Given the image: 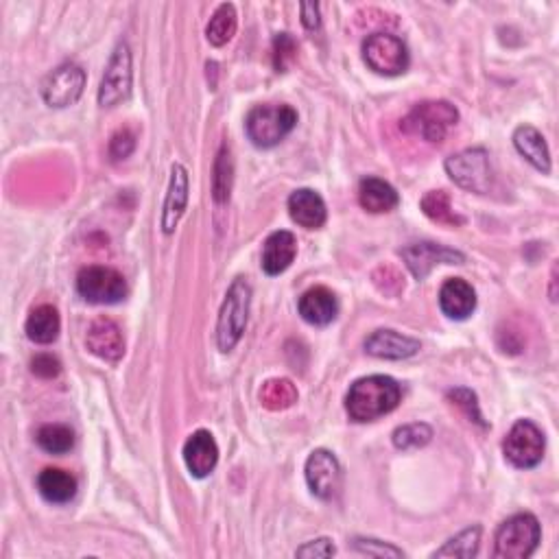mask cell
I'll return each mask as SVG.
<instances>
[{
	"label": "cell",
	"instance_id": "15",
	"mask_svg": "<svg viewBox=\"0 0 559 559\" xmlns=\"http://www.w3.org/2000/svg\"><path fill=\"white\" fill-rule=\"evenodd\" d=\"M184 463L188 472L197 479H206L208 474H212L219 463V446L214 442L212 433L201 428V431H195L186 439Z\"/></svg>",
	"mask_w": 559,
	"mask_h": 559
},
{
	"label": "cell",
	"instance_id": "40",
	"mask_svg": "<svg viewBox=\"0 0 559 559\" xmlns=\"http://www.w3.org/2000/svg\"><path fill=\"white\" fill-rule=\"evenodd\" d=\"M555 280H557V267H553V287H555ZM551 300H553V302L557 300V295H555V289H553V293H551Z\"/></svg>",
	"mask_w": 559,
	"mask_h": 559
},
{
	"label": "cell",
	"instance_id": "23",
	"mask_svg": "<svg viewBox=\"0 0 559 559\" xmlns=\"http://www.w3.org/2000/svg\"><path fill=\"white\" fill-rule=\"evenodd\" d=\"M398 193L389 182L380 180V177H365L359 184V204L363 210L372 214L391 212L398 206Z\"/></svg>",
	"mask_w": 559,
	"mask_h": 559
},
{
	"label": "cell",
	"instance_id": "11",
	"mask_svg": "<svg viewBox=\"0 0 559 559\" xmlns=\"http://www.w3.org/2000/svg\"><path fill=\"white\" fill-rule=\"evenodd\" d=\"M86 88V70L77 64H62L42 83V97L51 107L75 105Z\"/></svg>",
	"mask_w": 559,
	"mask_h": 559
},
{
	"label": "cell",
	"instance_id": "24",
	"mask_svg": "<svg viewBox=\"0 0 559 559\" xmlns=\"http://www.w3.org/2000/svg\"><path fill=\"white\" fill-rule=\"evenodd\" d=\"M38 490L44 501L55 505H66L77 494V479L62 468H46L38 477Z\"/></svg>",
	"mask_w": 559,
	"mask_h": 559
},
{
	"label": "cell",
	"instance_id": "34",
	"mask_svg": "<svg viewBox=\"0 0 559 559\" xmlns=\"http://www.w3.org/2000/svg\"><path fill=\"white\" fill-rule=\"evenodd\" d=\"M297 55V42L291 38L289 33H278L273 38V66H276L278 73H284L289 68Z\"/></svg>",
	"mask_w": 559,
	"mask_h": 559
},
{
	"label": "cell",
	"instance_id": "31",
	"mask_svg": "<svg viewBox=\"0 0 559 559\" xmlns=\"http://www.w3.org/2000/svg\"><path fill=\"white\" fill-rule=\"evenodd\" d=\"M232 173H234V164L230 156V147L223 145L219 149L217 162H214V175H212V193L217 204H225V201L230 199Z\"/></svg>",
	"mask_w": 559,
	"mask_h": 559
},
{
	"label": "cell",
	"instance_id": "32",
	"mask_svg": "<svg viewBox=\"0 0 559 559\" xmlns=\"http://www.w3.org/2000/svg\"><path fill=\"white\" fill-rule=\"evenodd\" d=\"M394 446L398 450H415V448H424L428 442L433 439V428L424 424V422H413V424H404L398 426L394 435Z\"/></svg>",
	"mask_w": 559,
	"mask_h": 559
},
{
	"label": "cell",
	"instance_id": "9",
	"mask_svg": "<svg viewBox=\"0 0 559 559\" xmlns=\"http://www.w3.org/2000/svg\"><path fill=\"white\" fill-rule=\"evenodd\" d=\"M77 291L90 304H118L125 300L127 282L116 269L92 265L79 271Z\"/></svg>",
	"mask_w": 559,
	"mask_h": 559
},
{
	"label": "cell",
	"instance_id": "12",
	"mask_svg": "<svg viewBox=\"0 0 559 559\" xmlns=\"http://www.w3.org/2000/svg\"><path fill=\"white\" fill-rule=\"evenodd\" d=\"M306 483L311 487V492L321 498V501H330L335 498L341 487V466L337 457L326 448H317L306 459Z\"/></svg>",
	"mask_w": 559,
	"mask_h": 559
},
{
	"label": "cell",
	"instance_id": "25",
	"mask_svg": "<svg viewBox=\"0 0 559 559\" xmlns=\"http://www.w3.org/2000/svg\"><path fill=\"white\" fill-rule=\"evenodd\" d=\"M59 328H62V321H59L57 308L51 304H42L38 308H33L29 319H27V337L38 343V346H49L59 337Z\"/></svg>",
	"mask_w": 559,
	"mask_h": 559
},
{
	"label": "cell",
	"instance_id": "26",
	"mask_svg": "<svg viewBox=\"0 0 559 559\" xmlns=\"http://www.w3.org/2000/svg\"><path fill=\"white\" fill-rule=\"evenodd\" d=\"M236 27H239V16H236L234 5L223 3L217 7V11H214L208 22L206 38L212 46H223L234 38Z\"/></svg>",
	"mask_w": 559,
	"mask_h": 559
},
{
	"label": "cell",
	"instance_id": "3",
	"mask_svg": "<svg viewBox=\"0 0 559 559\" xmlns=\"http://www.w3.org/2000/svg\"><path fill=\"white\" fill-rule=\"evenodd\" d=\"M459 123V112L448 101H424L418 103L402 121V129L407 134L418 136L431 145L444 142Z\"/></svg>",
	"mask_w": 559,
	"mask_h": 559
},
{
	"label": "cell",
	"instance_id": "14",
	"mask_svg": "<svg viewBox=\"0 0 559 559\" xmlns=\"http://www.w3.org/2000/svg\"><path fill=\"white\" fill-rule=\"evenodd\" d=\"M86 346L94 356H99V359H103L107 363L121 361L125 354L123 330L110 317L94 319L88 328Z\"/></svg>",
	"mask_w": 559,
	"mask_h": 559
},
{
	"label": "cell",
	"instance_id": "19",
	"mask_svg": "<svg viewBox=\"0 0 559 559\" xmlns=\"http://www.w3.org/2000/svg\"><path fill=\"white\" fill-rule=\"evenodd\" d=\"M289 214L291 219L306 230H319L328 219V210L324 199L311 188H300L289 197Z\"/></svg>",
	"mask_w": 559,
	"mask_h": 559
},
{
	"label": "cell",
	"instance_id": "17",
	"mask_svg": "<svg viewBox=\"0 0 559 559\" xmlns=\"http://www.w3.org/2000/svg\"><path fill=\"white\" fill-rule=\"evenodd\" d=\"M188 206V171L182 164L171 166V182L166 190L164 208H162V232L173 234L177 223L184 217V210Z\"/></svg>",
	"mask_w": 559,
	"mask_h": 559
},
{
	"label": "cell",
	"instance_id": "4",
	"mask_svg": "<svg viewBox=\"0 0 559 559\" xmlns=\"http://www.w3.org/2000/svg\"><path fill=\"white\" fill-rule=\"evenodd\" d=\"M297 125V112L291 105H258L247 114L245 132L260 149L280 145Z\"/></svg>",
	"mask_w": 559,
	"mask_h": 559
},
{
	"label": "cell",
	"instance_id": "1",
	"mask_svg": "<svg viewBox=\"0 0 559 559\" xmlns=\"http://www.w3.org/2000/svg\"><path fill=\"white\" fill-rule=\"evenodd\" d=\"M402 398V389L389 376H365L350 387L346 411L354 422H374L394 411Z\"/></svg>",
	"mask_w": 559,
	"mask_h": 559
},
{
	"label": "cell",
	"instance_id": "35",
	"mask_svg": "<svg viewBox=\"0 0 559 559\" xmlns=\"http://www.w3.org/2000/svg\"><path fill=\"white\" fill-rule=\"evenodd\" d=\"M352 549L363 555H372V557H404L402 549H396V546L385 544L380 540H372V538H354Z\"/></svg>",
	"mask_w": 559,
	"mask_h": 559
},
{
	"label": "cell",
	"instance_id": "21",
	"mask_svg": "<svg viewBox=\"0 0 559 559\" xmlns=\"http://www.w3.org/2000/svg\"><path fill=\"white\" fill-rule=\"evenodd\" d=\"M297 254L295 236L287 230L273 232L263 245V271L267 276H280L287 271Z\"/></svg>",
	"mask_w": 559,
	"mask_h": 559
},
{
	"label": "cell",
	"instance_id": "8",
	"mask_svg": "<svg viewBox=\"0 0 559 559\" xmlns=\"http://www.w3.org/2000/svg\"><path fill=\"white\" fill-rule=\"evenodd\" d=\"M446 173L457 186L483 195L492 186V166L485 149H466L446 160Z\"/></svg>",
	"mask_w": 559,
	"mask_h": 559
},
{
	"label": "cell",
	"instance_id": "22",
	"mask_svg": "<svg viewBox=\"0 0 559 559\" xmlns=\"http://www.w3.org/2000/svg\"><path fill=\"white\" fill-rule=\"evenodd\" d=\"M514 147L533 169H538L540 173H551V153L538 129L531 125H520L514 132Z\"/></svg>",
	"mask_w": 559,
	"mask_h": 559
},
{
	"label": "cell",
	"instance_id": "28",
	"mask_svg": "<svg viewBox=\"0 0 559 559\" xmlns=\"http://www.w3.org/2000/svg\"><path fill=\"white\" fill-rule=\"evenodd\" d=\"M420 206L428 219L439 225H446V228H457V225L463 223V217H459L455 212L453 204H450V197L444 190H431V193H426L420 201Z\"/></svg>",
	"mask_w": 559,
	"mask_h": 559
},
{
	"label": "cell",
	"instance_id": "10",
	"mask_svg": "<svg viewBox=\"0 0 559 559\" xmlns=\"http://www.w3.org/2000/svg\"><path fill=\"white\" fill-rule=\"evenodd\" d=\"M132 81H134L132 51H129L127 42H121L114 49L103 73L101 86H99V105L114 107L121 101H125L129 94H132Z\"/></svg>",
	"mask_w": 559,
	"mask_h": 559
},
{
	"label": "cell",
	"instance_id": "5",
	"mask_svg": "<svg viewBox=\"0 0 559 559\" xmlns=\"http://www.w3.org/2000/svg\"><path fill=\"white\" fill-rule=\"evenodd\" d=\"M542 538L540 522L533 514H516L505 520L496 531L494 557L527 559L538 549Z\"/></svg>",
	"mask_w": 559,
	"mask_h": 559
},
{
	"label": "cell",
	"instance_id": "2",
	"mask_svg": "<svg viewBox=\"0 0 559 559\" xmlns=\"http://www.w3.org/2000/svg\"><path fill=\"white\" fill-rule=\"evenodd\" d=\"M249 304H252V287H249L245 278H236L230 284L228 293H225L217 321V346L223 354H228L239 346L247 328Z\"/></svg>",
	"mask_w": 559,
	"mask_h": 559
},
{
	"label": "cell",
	"instance_id": "38",
	"mask_svg": "<svg viewBox=\"0 0 559 559\" xmlns=\"http://www.w3.org/2000/svg\"><path fill=\"white\" fill-rule=\"evenodd\" d=\"M31 372L40 378H55L62 372V363L53 354H38L31 361Z\"/></svg>",
	"mask_w": 559,
	"mask_h": 559
},
{
	"label": "cell",
	"instance_id": "37",
	"mask_svg": "<svg viewBox=\"0 0 559 559\" xmlns=\"http://www.w3.org/2000/svg\"><path fill=\"white\" fill-rule=\"evenodd\" d=\"M335 553H337V549H335V544H332L330 538H319V540L306 542L304 546H300V549L295 551V557H308V559L319 557V559H326V557H332Z\"/></svg>",
	"mask_w": 559,
	"mask_h": 559
},
{
	"label": "cell",
	"instance_id": "18",
	"mask_svg": "<svg viewBox=\"0 0 559 559\" xmlns=\"http://www.w3.org/2000/svg\"><path fill=\"white\" fill-rule=\"evenodd\" d=\"M439 308L450 319H468L477 308V293L466 280L450 278L439 291Z\"/></svg>",
	"mask_w": 559,
	"mask_h": 559
},
{
	"label": "cell",
	"instance_id": "33",
	"mask_svg": "<svg viewBox=\"0 0 559 559\" xmlns=\"http://www.w3.org/2000/svg\"><path fill=\"white\" fill-rule=\"evenodd\" d=\"M448 400L450 404H455L457 409H461L463 413H466V418L474 424H479V426H487L483 422V415H481V409H479V400H477V394H474L472 389L468 387H457V389H450L448 391Z\"/></svg>",
	"mask_w": 559,
	"mask_h": 559
},
{
	"label": "cell",
	"instance_id": "39",
	"mask_svg": "<svg viewBox=\"0 0 559 559\" xmlns=\"http://www.w3.org/2000/svg\"><path fill=\"white\" fill-rule=\"evenodd\" d=\"M302 22L308 31H317L321 27V18H319V5L315 3H304L302 7Z\"/></svg>",
	"mask_w": 559,
	"mask_h": 559
},
{
	"label": "cell",
	"instance_id": "20",
	"mask_svg": "<svg viewBox=\"0 0 559 559\" xmlns=\"http://www.w3.org/2000/svg\"><path fill=\"white\" fill-rule=\"evenodd\" d=\"M297 308H300L302 319L308 321L311 326H328L337 319V313H339L337 297L326 287L308 289L300 297V304H297Z\"/></svg>",
	"mask_w": 559,
	"mask_h": 559
},
{
	"label": "cell",
	"instance_id": "7",
	"mask_svg": "<svg viewBox=\"0 0 559 559\" xmlns=\"http://www.w3.org/2000/svg\"><path fill=\"white\" fill-rule=\"evenodd\" d=\"M546 439L544 433L535 426L531 420H518L511 431L505 435L503 442V453L505 459L514 468L529 470L535 468L544 457Z\"/></svg>",
	"mask_w": 559,
	"mask_h": 559
},
{
	"label": "cell",
	"instance_id": "29",
	"mask_svg": "<svg viewBox=\"0 0 559 559\" xmlns=\"http://www.w3.org/2000/svg\"><path fill=\"white\" fill-rule=\"evenodd\" d=\"M35 442H38L44 453L66 455L75 446V433L64 424H46L35 435Z\"/></svg>",
	"mask_w": 559,
	"mask_h": 559
},
{
	"label": "cell",
	"instance_id": "30",
	"mask_svg": "<svg viewBox=\"0 0 559 559\" xmlns=\"http://www.w3.org/2000/svg\"><path fill=\"white\" fill-rule=\"evenodd\" d=\"M479 544H481V527L474 525V527H468V529H463L461 533H457L455 538H450L442 546V549L433 553V557L470 559V557H477Z\"/></svg>",
	"mask_w": 559,
	"mask_h": 559
},
{
	"label": "cell",
	"instance_id": "13",
	"mask_svg": "<svg viewBox=\"0 0 559 559\" xmlns=\"http://www.w3.org/2000/svg\"><path fill=\"white\" fill-rule=\"evenodd\" d=\"M400 254L418 280H424L437 265H463V260H466L461 252L435 243H415L404 247Z\"/></svg>",
	"mask_w": 559,
	"mask_h": 559
},
{
	"label": "cell",
	"instance_id": "27",
	"mask_svg": "<svg viewBox=\"0 0 559 559\" xmlns=\"http://www.w3.org/2000/svg\"><path fill=\"white\" fill-rule=\"evenodd\" d=\"M260 404L269 411H284L297 402V389L287 378H271L260 387Z\"/></svg>",
	"mask_w": 559,
	"mask_h": 559
},
{
	"label": "cell",
	"instance_id": "6",
	"mask_svg": "<svg viewBox=\"0 0 559 559\" xmlns=\"http://www.w3.org/2000/svg\"><path fill=\"white\" fill-rule=\"evenodd\" d=\"M363 57L365 64L370 66L374 73L385 77L404 75L411 62L407 44L389 33L370 35V38L363 42Z\"/></svg>",
	"mask_w": 559,
	"mask_h": 559
},
{
	"label": "cell",
	"instance_id": "36",
	"mask_svg": "<svg viewBox=\"0 0 559 559\" xmlns=\"http://www.w3.org/2000/svg\"><path fill=\"white\" fill-rule=\"evenodd\" d=\"M136 149V136L132 129H118L110 140V156L112 160H125Z\"/></svg>",
	"mask_w": 559,
	"mask_h": 559
},
{
	"label": "cell",
	"instance_id": "16",
	"mask_svg": "<svg viewBox=\"0 0 559 559\" xmlns=\"http://www.w3.org/2000/svg\"><path fill=\"white\" fill-rule=\"evenodd\" d=\"M365 352L376 359L402 361L420 352V341L400 335L396 330H376L365 339Z\"/></svg>",
	"mask_w": 559,
	"mask_h": 559
}]
</instances>
